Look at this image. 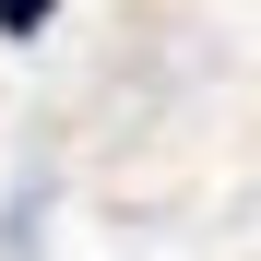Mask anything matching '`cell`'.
<instances>
[{
  "mask_svg": "<svg viewBox=\"0 0 261 261\" xmlns=\"http://www.w3.org/2000/svg\"><path fill=\"white\" fill-rule=\"evenodd\" d=\"M48 12H60V0H0V36H36Z\"/></svg>",
  "mask_w": 261,
  "mask_h": 261,
  "instance_id": "1",
  "label": "cell"
}]
</instances>
